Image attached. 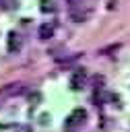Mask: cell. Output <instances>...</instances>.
<instances>
[{"label":"cell","instance_id":"ba28073f","mask_svg":"<svg viewBox=\"0 0 130 132\" xmlns=\"http://www.w3.org/2000/svg\"><path fill=\"white\" fill-rule=\"evenodd\" d=\"M41 12H56V4L52 0H41Z\"/></svg>","mask_w":130,"mask_h":132},{"label":"cell","instance_id":"9c48e42d","mask_svg":"<svg viewBox=\"0 0 130 132\" xmlns=\"http://www.w3.org/2000/svg\"><path fill=\"white\" fill-rule=\"evenodd\" d=\"M19 6V0H0V8L2 10H12Z\"/></svg>","mask_w":130,"mask_h":132},{"label":"cell","instance_id":"5b68a950","mask_svg":"<svg viewBox=\"0 0 130 132\" xmlns=\"http://www.w3.org/2000/svg\"><path fill=\"white\" fill-rule=\"evenodd\" d=\"M21 45H23L21 35H19L17 31H10V33H8V52H10V54H17V52L21 50Z\"/></svg>","mask_w":130,"mask_h":132},{"label":"cell","instance_id":"3957f363","mask_svg":"<svg viewBox=\"0 0 130 132\" xmlns=\"http://www.w3.org/2000/svg\"><path fill=\"white\" fill-rule=\"evenodd\" d=\"M85 80H87V70L85 68H74V72L70 74V89L72 91H80Z\"/></svg>","mask_w":130,"mask_h":132},{"label":"cell","instance_id":"52a82bcc","mask_svg":"<svg viewBox=\"0 0 130 132\" xmlns=\"http://www.w3.org/2000/svg\"><path fill=\"white\" fill-rule=\"evenodd\" d=\"M80 56H83V54L76 52V54H72V56H62V58H56V60H58V64H72V62H76Z\"/></svg>","mask_w":130,"mask_h":132},{"label":"cell","instance_id":"7a4b0ae2","mask_svg":"<svg viewBox=\"0 0 130 132\" xmlns=\"http://www.w3.org/2000/svg\"><path fill=\"white\" fill-rule=\"evenodd\" d=\"M85 120H87V111H85L83 107H76V109L64 120V128H66V130H74V128L83 126Z\"/></svg>","mask_w":130,"mask_h":132},{"label":"cell","instance_id":"6da1fadb","mask_svg":"<svg viewBox=\"0 0 130 132\" xmlns=\"http://www.w3.org/2000/svg\"><path fill=\"white\" fill-rule=\"evenodd\" d=\"M91 14H93V6H91V4H83L80 0H76V2L70 4V19H72L74 23H83V21H87Z\"/></svg>","mask_w":130,"mask_h":132},{"label":"cell","instance_id":"30bf717a","mask_svg":"<svg viewBox=\"0 0 130 132\" xmlns=\"http://www.w3.org/2000/svg\"><path fill=\"white\" fill-rule=\"evenodd\" d=\"M116 50H120V43H113L109 47H103V50H99V54H109V52H116Z\"/></svg>","mask_w":130,"mask_h":132},{"label":"cell","instance_id":"8992f818","mask_svg":"<svg viewBox=\"0 0 130 132\" xmlns=\"http://www.w3.org/2000/svg\"><path fill=\"white\" fill-rule=\"evenodd\" d=\"M37 35H39V39H52L54 37V25H50V23H43V25H39V31H37Z\"/></svg>","mask_w":130,"mask_h":132},{"label":"cell","instance_id":"277c9868","mask_svg":"<svg viewBox=\"0 0 130 132\" xmlns=\"http://www.w3.org/2000/svg\"><path fill=\"white\" fill-rule=\"evenodd\" d=\"M27 91V87L23 82H12V85H6L0 89V99H6V97H14V95H23Z\"/></svg>","mask_w":130,"mask_h":132}]
</instances>
